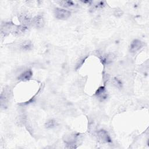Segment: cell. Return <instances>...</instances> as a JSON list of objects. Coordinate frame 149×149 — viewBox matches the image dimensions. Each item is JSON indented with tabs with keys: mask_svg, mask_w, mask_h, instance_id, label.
Instances as JSON below:
<instances>
[{
	"mask_svg": "<svg viewBox=\"0 0 149 149\" xmlns=\"http://www.w3.org/2000/svg\"><path fill=\"white\" fill-rule=\"evenodd\" d=\"M79 136V133H70L65 135L63 140L66 145V147L68 148H76Z\"/></svg>",
	"mask_w": 149,
	"mask_h": 149,
	"instance_id": "obj_1",
	"label": "cell"
},
{
	"mask_svg": "<svg viewBox=\"0 0 149 149\" xmlns=\"http://www.w3.org/2000/svg\"><path fill=\"white\" fill-rule=\"evenodd\" d=\"M54 14L55 17L58 19L66 20L70 16L71 12L63 8H56L54 10Z\"/></svg>",
	"mask_w": 149,
	"mask_h": 149,
	"instance_id": "obj_2",
	"label": "cell"
},
{
	"mask_svg": "<svg viewBox=\"0 0 149 149\" xmlns=\"http://www.w3.org/2000/svg\"><path fill=\"white\" fill-rule=\"evenodd\" d=\"M15 25L16 24H15L12 22H5L4 23H2L1 27V36L3 37H5L9 34L12 33Z\"/></svg>",
	"mask_w": 149,
	"mask_h": 149,
	"instance_id": "obj_3",
	"label": "cell"
},
{
	"mask_svg": "<svg viewBox=\"0 0 149 149\" xmlns=\"http://www.w3.org/2000/svg\"><path fill=\"white\" fill-rule=\"evenodd\" d=\"M97 137L98 141L101 143H110L112 142L109 134L104 129H101L97 132Z\"/></svg>",
	"mask_w": 149,
	"mask_h": 149,
	"instance_id": "obj_4",
	"label": "cell"
},
{
	"mask_svg": "<svg viewBox=\"0 0 149 149\" xmlns=\"http://www.w3.org/2000/svg\"><path fill=\"white\" fill-rule=\"evenodd\" d=\"M45 24V20L42 15H37L32 18L31 25L36 28L40 29L44 27Z\"/></svg>",
	"mask_w": 149,
	"mask_h": 149,
	"instance_id": "obj_5",
	"label": "cell"
},
{
	"mask_svg": "<svg viewBox=\"0 0 149 149\" xmlns=\"http://www.w3.org/2000/svg\"><path fill=\"white\" fill-rule=\"evenodd\" d=\"M10 91L9 88H5L3 89V91L1 94V107H6L7 104H8L10 98Z\"/></svg>",
	"mask_w": 149,
	"mask_h": 149,
	"instance_id": "obj_6",
	"label": "cell"
},
{
	"mask_svg": "<svg viewBox=\"0 0 149 149\" xmlns=\"http://www.w3.org/2000/svg\"><path fill=\"white\" fill-rule=\"evenodd\" d=\"M144 46V43L137 39L134 40L132 41L129 47V51L132 53H135L142 48Z\"/></svg>",
	"mask_w": 149,
	"mask_h": 149,
	"instance_id": "obj_7",
	"label": "cell"
},
{
	"mask_svg": "<svg viewBox=\"0 0 149 149\" xmlns=\"http://www.w3.org/2000/svg\"><path fill=\"white\" fill-rule=\"evenodd\" d=\"M18 18H19L18 19L22 25L28 27L30 24H31L32 18L28 13H21L19 15Z\"/></svg>",
	"mask_w": 149,
	"mask_h": 149,
	"instance_id": "obj_8",
	"label": "cell"
},
{
	"mask_svg": "<svg viewBox=\"0 0 149 149\" xmlns=\"http://www.w3.org/2000/svg\"><path fill=\"white\" fill-rule=\"evenodd\" d=\"M95 95L98 100L103 101L105 100L108 97V93L105 88L103 86L99 87L95 93Z\"/></svg>",
	"mask_w": 149,
	"mask_h": 149,
	"instance_id": "obj_9",
	"label": "cell"
},
{
	"mask_svg": "<svg viewBox=\"0 0 149 149\" xmlns=\"http://www.w3.org/2000/svg\"><path fill=\"white\" fill-rule=\"evenodd\" d=\"M28 30V27L23 25H15L12 31V34L15 36H20L23 35Z\"/></svg>",
	"mask_w": 149,
	"mask_h": 149,
	"instance_id": "obj_10",
	"label": "cell"
},
{
	"mask_svg": "<svg viewBox=\"0 0 149 149\" xmlns=\"http://www.w3.org/2000/svg\"><path fill=\"white\" fill-rule=\"evenodd\" d=\"M33 76V72L31 70H27L20 73L17 79L20 81H26L27 80H29Z\"/></svg>",
	"mask_w": 149,
	"mask_h": 149,
	"instance_id": "obj_11",
	"label": "cell"
},
{
	"mask_svg": "<svg viewBox=\"0 0 149 149\" xmlns=\"http://www.w3.org/2000/svg\"><path fill=\"white\" fill-rule=\"evenodd\" d=\"M33 47L32 42L30 40H24L19 44V48L21 51H27L30 50Z\"/></svg>",
	"mask_w": 149,
	"mask_h": 149,
	"instance_id": "obj_12",
	"label": "cell"
},
{
	"mask_svg": "<svg viewBox=\"0 0 149 149\" xmlns=\"http://www.w3.org/2000/svg\"><path fill=\"white\" fill-rule=\"evenodd\" d=\"M58 3H59V5L61 6H62V7L66 8H72V7H73L76 5L75 3L72 1H66V0L59 1L58 2Z\"/></svg>",
	"mask_w": 149,
	"mask_h": 149,
	"instance_id": "obj_13",
	"label": "cell"
},
{
	"mask_svg": "<svg viewBox=\"0 0 149 149\" xmlns=\"http://www.w3.org/2000/svg\"><path fill=\"white\" fill-rule=\"evenodd\" d=\"M115 56L112 54H108L104 56V57L102 58V62L105 63H109L112 61V60L114 59Z\"/></svg>",
	"mask_w": 149,
	"mask_h": 149,
	"instance_id": "obj_14",
	"label": "cell"
},
{
	"mask_svg": "<svg viewBox=\"0 0 149 149\" xmlns=\"http://www.w3.org/2000/svg\"><path fill=\"white\" fill-rule=\"evenodd\" d=\"M57 125L56 122L54 119H49L46 122L45 126L47 129H53Z\"/></svg>",
	"mask_w": 149,
	"mask_h": 149,
	"instance_id": "obj_15",
	"label": "cell"
},
{
	"mask_svg": "<svg viewBox=\"0 0 149 149\" xmlns=\"http://www.w3.org/2000/svg\"><path fill=\"white\" fill-rule=\"evenodd\" d=\"M111 82L112 85H113L115 87L120 88L122 87V82L120 80L116 77H113L111 80Z\"/></svg>",
	"mask_w": 149,
	"mask_h": 149,
	"instance_id": "obj_16",
	"label": "cell"
}]
</instances>
